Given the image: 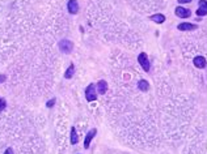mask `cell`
Listing matches in <instances>:
<instances>
[{"label": "cell", "instance_id": "cell-1", "mask_svg": "<svg viewBox=\"0 0 207 154\" xmlns=\"http://www.w3.org/2000/svg\"><path fill=\"white\" fill-rule=\"evenodd\" d=\"M85 98L88 102H92V101H96L97 99V89H96V85L93 84H89L85 89Z\"/></svg>", "mask_w": 207, "mask_h": 154}, {"label": "cell", "instance_id": "cell-2", "mask_svg": "<svg viewBox=\"0 0 207 154\" xmlns=\"http://www.w3.org/2000/svg\"><path fill=\"white\" fill-rule=\"evenodd\" d=\"M138 63L140 64V67L145 71V72H149V69H151V63H149L148 56H147V54H145V52H140V54H139V56H138Z\"/></svg>", "mask_w": 207, "mask_h": 154}, {"label": "cell", "instance_id": "cell-3", "mask_svg": "<svg viewBox=\"0 0 207 154\" xmlns=\"http://www.w3.org/2000/svg\"><path fill=\"white\" fill-rule=\"evenodd\" d=\"M59 50L63 54H71L74 50V43L68 39H62L59 42Z\"/></svg>", "mask_w": 207, "mask_h": 154}, {"label": "cell", "instance_id": "cell-4", "mask_svg": "<svg viewBox=\"0 0 207 154\" xmlns=\"http://www.w3.org/2000/svg\"><path fill=\"white\" fill-rule=\"evenodd\" d=\"M175 13L177 17H180V18H188V17H190V14H192L190 9L183 8V7H177L175 9Z\"/></svg>", "mask_w": 207, "mask_h": 154}, {"label": "cell", "instance_id": "cell-5", "mask_svg": "<svg viewBox=\"0 0 207 154\" xmlns=\"http://www.w3.org/2000/svg\"><path fill=\"white\" fill-rule=\"evenodd\" d=\"M97 135V129L96 128H93V129H91L87 133V136H85V140H84V148L85 149H88L89 148V145H91V142H92V140H93V137Z\"/></svg>", "mask_w": 207, "mask_h": 154}, {"label": "cell", "instance_id": "cell-6", "mask_svg": "<svg viewBox=\"0 0 207 154\" xmlns=\"http://www.w3.org/2000/svg\"><path fill=\"white\" fill-rule=\"evenodd\" d=\"M177 29H178V30H181V31H192V30L198 29V25H195V24H189V22H182V24H178Z\"/></svg>", "mask_w": 207, "mask_h": 154}, {"label": "cell", "instance_id": "cell-7", "mask_svg": "<svg viewBox=\"0 0 207 154\" xmlns=\"http://www.w3.org/2000/svg\"><path fill=\"white\" fill-rule=\"evenodd\" d=\"M193 64L197 68L203 69V68H206V65H207V60L205 59V56H195L193 59Z\"/></svg>", "mask_w": 207, "mask_h": 154}, {"label": "cell", "instance_id": "cell-8", "mask_svg": "<svg viewBox=\"0 0 207 154\" xmlns=\"http://www.w3.org/2000/svg\"><path fill=\"white\" fill-rule=\"evenodd\" d=\"M67 9L71 14H76L79 12V4H77V0H68V4H67Z\"/></svg>", "mask_w": 207, "mask_h": 154}, {"label": "cell", "instance_id": "cell-9", "mask_svg": "<svg viewBox=\"0 0 207 154\" xmlns=\"http://www.w3.org/2000/svg\"><path fill=\"white\" fill-rule=\"evenodd\" d=\"M96 89H97L98 94L104 95L105 93L108 91V82H106L105 80H100V81L97 82V85H96Z\"/></svg>", "mask_w": 207, "mask_h": 154}, {"label": "cell", "instance_id": "cell-10", "mask_svg": "<svg viewBox=\"0 0 207 154\" xmlns=\"http://www.w3.org/2000/svg\"><path fill=\"white\" fill-rule=\"evenodd\" d=\"M197 14L203 17L207 14V0H199V7L197 9Z\"/></svg>", "mask_w": 207, "mask_h": 154}, {"label": "cell", "instance_id": "cell-11", "mask_svg": "<svg viewBox=\"0 0 207 154\" xmlns=\"http://www.w3.org/2000/svg\"><path fill=\"white\" fill-rule=\"evenodd\" d=\"M149 20L153 21V22H156V24H163V22H165V16L163 13H156L153 16H151Z\"/></svg>", "mask_w": 207, "mask_h": 154}, {"label": "cell", "instance_id": "cell-12", "mask_svg": "<svg viewBox=\"0 0 207 154\" xmlns=\"http://www.w3.org/2000/svg\"><path fill=\"white\" fill-rule=\"evenodd\" d=\"M138 87H139V90L140 91H147L149 89V84H148V81H145V80H140L138 82Z\"/></svg>", "mask_w": 207, "mask_h": 154}, {"label": "cell", "instance_id": "cell-13", "mask_svg": "<svg viewBox=\"0 0 207 154\" xmlns=\"http://www.w3.org/2000/svg\"><path fill=\"white\" fill-rule=\"evenodd\" d=\"M77 142H79V136H77V133H76V129L72 127L71 128V144L76 145Z\"/></svg>", "mask_w": 207, "mask_h": 154}, {"label": "cell", "instance_id": "cell-14", "mask_svg": "<svg viewBox=\"0 0 207 154\" xmlns=\"http://www.w3.org/2000/svg\"><path fill=\"white\" fill-rule=\"evenodd\" d=\"M74 73H75V65L74 64H71L70 67H68V69L66 71V73H64V79H71L72 76H74Z\"/></svg>", "mask_w": 207, "mask_h": 154}, {"label": "cell", "instance_id": "cell-15", "mask_svg": "<svg viewBox=\"0 0 207 154\" xmlns=\"http://www.w3.org/2000/svg\"><path fill=\"white\" fill-rule=\"evenodd\" d=\"M5 107H7V101H5L4 98L0 97V111H3Z\"/></svg>", "mask_w": 207, "mask_h": 154}, {"label": "cell", "instance_id": "cell-16", "mask_svg": "<svg viewBox=\"0 0 207 154\" xmlns=\"http://www.w3.org/2000/svg\"><path fill=\"white\" fill-rule=\"evenodd\" d=\"M55 102H57V99H55V98H53V99H51V101H47V102H46V107H47V108H50V107H53V106H54V104H55Z\"/></svg>", "mask_w": 207, "mask_h": 154}, {"label": "cell", "instance_id": "cell-17", "mask_svg": "<svg viewBox=\"0 0 207 154\" xmlns=\"http://www.w3.org/2000/svg\"><path fill=\"white\" fill-rule=\"evenodd\" d=\"M5 80H7V76H5V75H0V84H3Z\"/></svg>", "mask_w": 207, "mask_h": 154}, {"label": "cell", "instance_id": "cell-18", "mask_svg": "<svg viewBox=\"0 0 207 154\" xmlns=\"http://www.w3.org/2000/svg\"><path fill=\"white\" fill-rule=\"evenodd\" d=\"M180 4H188V3H192V0H178Z\"/></svg>", "mask_w": 207, "mask_h": 154}, {"label": "cell", "instance_id": "cell-19", "mask_svg": "<svg viewBox=\"0 0 207 154\" xmlns=\"http://www.w3.org/2000/svg\"><path fill=\"white\" fill-rule=\"evenodd\" d=\"M4 154H13V150L11 149V148H8V149L5 150V153H4Z\"/></svg>", "mask_w": 207, "mask_h": 154}]
</instances>
